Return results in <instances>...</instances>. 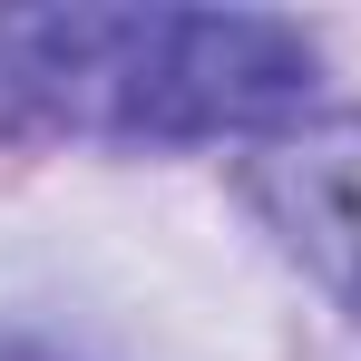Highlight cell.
Segmentation results:
<instances>
[{"mask_svg":"<svg viewBox=\"0 0 361 361\" xmlns=\"http://www.w3.org/2000/svg\"><path fill=\"white\" fill-rule=\"evenodd\" d=\"M244 195L264 205V225L283 235L302 274L361 312V118L274 127L244 157Z\"/></svg>","mask_w":361,"mask_h":361,"instance_id":"obj_2","label":"cell"},{"mask_svg":"<svg viewBox=\"0 0 361 361\" xmlns=\"http://www.w3.org/2000/svg\"><path fill=\"white\" fill-rule=\"evenodd\" d=\"M312 88V39L264 10H0L10 137H225Z\"/></svg>","mask_w":361,"mask_h":361,"instance_id":"obj_1","label":"cell"}]
</instances>
